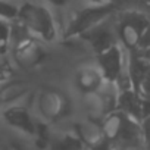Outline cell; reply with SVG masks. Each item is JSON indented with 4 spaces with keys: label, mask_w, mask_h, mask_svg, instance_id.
Returning a JSON list of instances; mask_svg holds the SVG:
<instances>
[{
    "label": "cell",
    "mask_w": 150,
    "mask_h": 150,
    "mask_svg": "<svg viewBox=\"0 0 150 150\" xmlns=\"http://www.w3.org/2000/svg\"><path fill=\"white\" fill-rule=\"evenodd\" d=\"M31 109L35 118L52 127L69 125L75 118V106L71 96L56 87H43L34 93Z\"/></svg>",
    "instance_id": "obj_1"
},
{
    "label": "cell",
    "mask_w": 150,
    "mask_h": 150,
    "mask_svg": "<svg viewBox=\"0 0 150 150\" xmlns=\"http://www.w3.org/2000/svg\"><path fill=\"white\" fill-rule=\"evenodd\" d=\"M105 135L110 144V150H138L144 149L140 121L113 110L102 121ZM146 150V149H144Z\"/></svg>",
    "instance_id": "obj_2"
},
{
    "label": "cell",
    "mask_w": 150,
    "mask_h": 150,
    "mask_svg": "<svg viewBox=\"0 0 150 150\" xmlns=\"http://www.w3.org/2000/svg\"><path fill=\"white\" fill-rule=\"evenodd\" d=\"M16 19L43 43H53L59 37L57 21L53 11L35 0H25L19 3Z\"/></svg>",
    "instance_id": "obj_3"
},
{
    "label": "cell",
    "mask_w": 150,
    "mask_h": 150,
    "mask_svg": "<svg viewBox=\"0 0 150 150\" xmlns=\"http://www.w3.org/2000/svg\"><path fill=\"white\" fill-rule=\"evenodd\" d=\"M118 41L125 50H137L143 34L150 27V12L131 8L115 13Z\"/></svg>",
    "instance_id": "obj_4"
},
{
    "label": "cell",
    "mask_w": 150,
    "mask_h": 150,
    "mask_svg": "<svg viewBox=\"0 0 150 150\" xmlns=\"http://www.w3.org/2000/svg\"><path fill=\"white\" fill-rule=\"evenodd\" d=\"M34 91L25 100L3 105L0 108V128L27 137H34L37 118L31 109Z\"/></svg>",
    "instance_id": "obj_5"
},
{
    "label": "cell",
    "mask_w": 150,
    "mask_h": 150,
    "mask_svg": "<svg viewBox=\"0 0 150 150\" xmlns=\"http://www.w3.org/2000/svg\"><path fill=\"white\" fill-rule=\"evenodd\" d=\"M118 91L119 90L115 83L105 81L99 90L81 94L83 115L102 122L106 115L116 110Z\"/></svg>",
    "instance_id": "obj_6"
},
{
    "label": "cell",
    "mask_w": 150,
    "mask_h": 150,
    "mask_svg": "<svg viewBox=\"0 0 150 150\" xmlns=\"http://www.w3.org/2000/svg\"><path fill=\"white\" fill-rule=\"evenodd\" d=\"M116 9H118V2H110L103 5H87L78 11H75L66 22L65 37L80 35L81 33L90 30L105 18L113 15Z\"/></svg>",
    "instance_id": "obj_7"
},
{
    "label": "cell",
    "mask_w": 150,
    "mask_h": 150,
    "mask_svg": "<svg viewBox=\"0 0 150 150\" xmlns=\"http://www.w3.org/2000/svg\"><path fill=\"white\" fill-rule=\"evenodd\" d=\"M8 54L13 66L21 71H31L40 66L47 57V52L43 46V41L35 37H30L8 46Z\"/></svg>",
    "instance_id": "obj_8"
},
{
    "label": "cell",
    "mask_w": 150,
    "mask_h": 150,
    "mask_svg": "<svg viewBox=\"0 0 150 150\" xmlns=\"http://www.w3.org/2000/svg\"><path fill=\"white\" fill-rule=\"evenodd\" d=\"M115 13L105 18L103 21H100L99 24H96L94 27H91L90 30H87L78 35L83 41L90 44V47L94 50L96 54L109 49L110 46L119 43L118 34H116V27H115Z\"/></svg>",
    "instance_id": "obj_9"
},
{
    "label": "cell",
    "mask_w": 150,
    "mask_h": 150,
    "mask_svg": "<svg viewBox=\"0 0 150 150\" xmlns=\"http://www.w3.org/2000/svg\"><path fill=\"white\" fill-rule=\"evenodd\" d=\"M96 65L99 66L105 81L116 83L118 78L125 72L127 50L119 43H116L96 54Z\"/></svg>",
    "instance_id": "obj_10"
},
{
    "label": "cell",
    "mask_w": 150,
    "mask_h": 150,
    "mask_svg": "<svg viewBox=\"0 0 150 150\" xmlns=\"http://www.w3.org/2000/svg\"><path fill=\"white\" fill-rule=\"evenodd\" d=\"M69 127L75 132V135L81 140V143L84 144L86 150L91 149V147H94V146H97V144H100V143H103L106 140L102 122L100 121H94L91 118H87L84 115L75 116L69 122Z\"/></svg>",
    "instance_id": "obj_11"
},
{
    "label": "cell",
    "mask_w": 150,
    "mask_h": 150,
    "mask_svg": "<svg viewBox=\"0 0 150 150\" xmlns=\"http://www.w3.org/2000/svg\"><path fill=\"white\" fill-rule=\"evenodd\" d=\"M31 94H33L31 86L22 81L21 78H18L16 75L0 83V102H2V106L25 100Z\"/></svg>",
    "instance_id": "obj_12"
},
{
    "label": "cell",
    "mask_w": 150,
    "mask_h": 150,
    "mask_svg": "<svg viewBox=\"0 0 150 150\" xmlns=\"http://www.w3.org/2000/svg\"><path fill=\"white\" fill-rule=\"evenodd\" d=\"M46 150H86V147L69 125H63L53 127Z\"/></svg>",
    "instance_id": "obj_13"
},
{
    "label": "cell",
    "mask_w": 150,
    "mask_h": 150,
    "mask_svg": "<svg viewBox=\"0 0 150 150\" xmlns=\"http://www.w3.org/2000/svg\"><path fill=\"white\" fill-rule=\"evenodd\" d=\"M105 83V78L99 69V66L94 65H83L77 74H75V84L81 94L91 93L99 90Z\"/></svg>",
    "instance_id": "obj_14"
},
{
    "label": "cell",
    "mask_w": 150,
    "mask_h": 150,
    "mask_svg": "<svg viewBox=\"0 0 150 150\" xmlns=\"http://www.w3.org/2000/svg\"><path fill=\"white\" fill-rule=\"evenodd\" d=\"M116 109L137 121H141V94L132 87L119 90Z\"/></svg>",
    "instance_id": "obj_15"
},
{
    "label": "cell",
    "mask_w": 150,
    "mask_h": 150,
    "mask_svg": "<svg viewBox=\"0 0 150 150\" xmlns=\"http://www.w3.org/2000/svg\"><path fill=\"white\" fill-rule=\"evenodd\" d=\"M19 3L13 0H0V18L6 21H13L18 16Z\"/></svg>",
    "instance_id": "obj_16"
},
{
    "label": "cell",
    "mask_w": 150,
    "mask_h": 150,
    "mask_svg": "<svg viewBox=\"0 0 150 150\" xmlns=\"http://www.w3.org/2000/svg\"><path fill=\"white\" fill-rule=\"evenodd\" d=\"M13 68L15 66H13L8 52H0V83H3L5 80L16 75Z\"/></svg>",
    "instance_id": "obj_17"
},
{
    "label": "cell",
    "mask_w": 150,
    "mask_h": 150,
    "mask_svg": "<svg viewBox=\"0 0 150 150\" xmlns=\"http://www.w3.org/2000/svg\"><path fill=\"white\" fill-rule=\"evenodd\" d=\"M9 31H11V21L0 18V52H8Z\"/></svg>",
    "instance_id": "obj_18"
},
{
    "label": "cell",
    "mask_w": 150,
    "mask_h": 150,
    "mask_svg": "<svg viewBox=\"0 0 150 150\" xmlns=\"http://www.w3.org/2000/svg\"><path fill=\"white\" fill-rule=\"evenodd\" d=\"M140 127H141V135H143L144 149L150 150V116H144L140 121Z\"/></svg>",
    "instance_id": "obj_19"
},
{
    "label": "cell",
    "mask_w": 150,
    "mask_h": 150,
    "mask_svg": "<svg viewBox=\"0 0 150 150\" xmlns=\"http://www.w3.org/2000/svg\"><path fill=\"white\" fill-rule=\"evenodd\" d=\"M38 3H43L52 11H63L65 8L69 6L71 0H35Z\"/></svg>",
    "instance_id": "obj_20"
},
{
    "label": "cell",
    "mask_w": 150,
    "mask_h": 150,
    "mask_svg": "<svg viewBox=\"0 0 150 150\" xmlns=\"http://www.w3.org/2000/svg\"><path fill=\"white\" fill-rule=\"evenodd\" d=\"M138 91L141 94H150V68L144 74V77H143V80L138 86Z\"/></svg>",
    "instance_id": "obj_21"
},
{
    "label": "cell",
    "mask_w": 150,
    "mask_h": 150,
    "mask_svg": "<svg viewBox=\"0 0 150 150\" xmlns=\"http://www.w3.org/2000/svg\"><path fill=\"white\" fill-rule=\"evenodd\" d=\"M144 116H150V94H141V119Z\"/></svg>",
    "instance_id": "obj_22"
},
{
    "label": "cell",
    "mask_w": 150,
    "mask_h": 150,
    "mask_svg": "<svg viewBox=\"0 0 150 150\" xmlns=\"http://www.w3.org/2000/svg\"><path fill=\"white\" fill-rule=\"evenodd\" d=\"M0 150H11V147H9V144H8L2 129H0Z\"/></svg>",
    "instance_id": "obj_23"
},
{
    "label": "cell",
    "mask_w": 150,
    "mask_h": 150,
    "mask_svg": "<svg viewBox=\"0 0 150 150\" xmlns=\"http://www.w3.org/2000/svg\"><path fill=\"white\" fill-rule=\"evenodd\" d=\"M138 53L150 63V46L149 47H144V49H138Z\"/></svg>",
    "instance_id": "obj_24"
},
{
    "label": "cell",
    "mask_w": 150,
    "mask_h": 150,
    "mask_svg": "<svg viewBox=\"0 0 150 150\" xmlns=\"http://www.w3.org/2000/svg\"><path fill=\"white\" fill-rule=\"evenodd\" d=\"M138 2H141V3H144V5L150 6V0H138Z\"/></svg>",
    "instance_id": "obj_25"
},
{
    "label": "cell",
    "mask_w": 150,
    "mask_h": 150,
    "mask_svg": "<svg viewBox=\"0 0 150 150\" xmlns=\"http://www.w3.org/2000/svg\"><path fill=\"white\" fill-rule=\"evenodd\" d=\"M0 108H2V102H0Z\"/></svg>",
    "instance_id": "obj_26"
},
{
    "label": "cell",
    "mask_w": 150,
    "mask_h": 150,
    "mask_svg": "<svg viewBox=\"0 0 150 150\" xmlns=\"http://www.w3.org/2000/svg\"><path fill=\"white\" fill-rule=\"evenodd\" d=\"M138 150H144V149H138Z\"/></svg>",
    "instance_id": "obj_27"
}]
</instances>
